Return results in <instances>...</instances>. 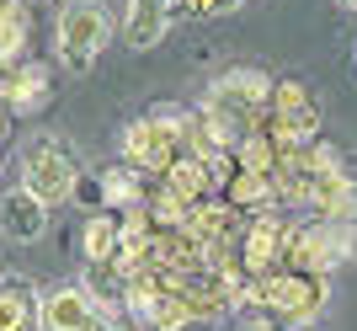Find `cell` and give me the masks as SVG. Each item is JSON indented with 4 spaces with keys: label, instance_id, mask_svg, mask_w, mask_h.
Returning <instances> with one entry per match:
<instances>
[{
    "label": "cell",
    "instance_id": "cell-13",
    "mask_svg": "<svg viewBox=\"0 0 357 331\" xmlns=\"http://www.w3.org/2000/svg\"><path fill=\"white\" fill-rule=\"evenodd\" d=\"M165 187L192 209V203H208V198H219V166L213 161H203V155H181L171 171H165Z\"/></svg>",
    "mask_w": 357,
    "mask_h": 331
},
{
    "label": "cell",
    "instance_id": "cell-8",
    "mask_svg": "<svg viewBox=\"0 0 357 331\" xmlns=\"http://www.w3.org/2000/svg\"><path fill=\"white\" fill-rule=\"evenodd\" d=\"M102 310L86 294V284H48L38 288V331H96Z\"/></svg>",
    "mask_w": 357,
    "mask_h": 331
},
{
    "label": "cell",
    "instance_id": "cell-5",
    "mask_svg": "<svg viewBox=\"0 0 357 331\" xmlns=\"http://www.w3.org/2000/svg\"><path fill=\"white\" fill-rule=\"evenodd\" d=\"M261 128L278 145V155H298L320 139V96H314L304 80H272L267 112H261Z\"/></svg>",
    "mask_w": 357,
    "mask_h": 331
},
{
    "label": "cell",
    "instance_id": "cell-16",
    "mask_svg": "<svg viewBox=\"0 0 357 331\" xmlns=\"http://www.w3.org/2000/svg\"><path fill=\"white\" fill-rule=\"evenodd\" d=\"M86 294L96 300V310H102L107 321L123 316V288H128V272L118 267V262H86Z\"/></svg>",
    "mask_w": 357,
    "mask_h": 331
},
{
    "label": "cell",
    "instance_id": "cell-9",
    "mask_svg": "<svg viewBox=\"0 0 357 331\" xmlns=\"http://www.w3.org/2000/svg\"><path fill=\"white\" fill-rule=\"evenodd\" d=\"M235 262L251 278H267L272 267H283V214H267V219H245L235 241Z\"/></svg>",
    "mask_w": 357,
    "mask_h": 331
},
{
    "label": "cell",
    "instance_id": "cell-10",
    "mask_svg": "<svg viewBox=\"0 0 357 331\" xmlns=\"http://www.w3.org/2000/svg\"><path fill=\"white\" fill-rule=\"evenodd\" d=\"M48 91H54V70L38 64V59L0 70V107H6V112H22V118L43 112V107H48Z\"/></svg>",
    "mask_w": 357,
    "mask_h": 331
},
{
    "label": "cell",
    "instance_id": "cell-14",
    "mask_svg": "<svg viewBox=\"0 0 357 331\" xmlns=\"http://www.w3.org/2000/svg\"><path fill=\"white\" fill-rule=\"evenodd\" d=\"M0 331H38V284L0 272Z\"/></svg>",
    "mask_w": 357,
    "mask_h": 331
},
{
    "label": "cell",
    "instance_id": "cell-23",
    "mask_svg": "<svg viewBox=\"0 0 357 331\" xmlns=\"http://www.w3.org/2000/svg\"><path fill=\"white\" fill-rule=\"evenodd\" d=\"M240 6H245V0H219V16L224 11H240Z\"/></svg>",
    "mask_w": 357,
    "mask_h": 331
},
{
    "label": "cell",
    "instance_id": "cell-22",
    "mask_svg": "<svg viewBox=\"0 0 357 331\" xmlns=\"http://www.w3.org/2000/svg\"><path fill=\"white\" fill-rule=\"evenodd\" d=\"M96 331H139V326H134V321H123V316H118V321H102Z\"/></svg>",
    "mask_w": 357,
    "mask_h": 331
},
{
    "label": "cell",
    "instance_id": "cell-17",
    "mask_svg": "<svg viewBox=\"0 0 357 331\" xmlns=\"http://www.w3.org/2000/svg\"><path fill=\"white\" fill-rule=\"evenodd\" d=\"M96 182H102V209H134V203H144V177L134 166H123V161L102 166Z\"/></svg>",
    "mask_w": 357,
    "mask_h": 331
},
{
    "label": "cell",
    "instance_id": "cell-11",
    "mask_svg": "<svg viewBox=\"0 0 357 331\" xmlns=\"http://www.w3.org/2000/svg\"><path fill=\"white\" fill-rule=\"evenodd\" d=\"M176 22V0H123V43L134 48H155Z\"/></svg>",
    "mask_w": 357,
    "mask_h": 331
},
{
    "label": "cell",
    "instance_id": "cell-20",
    "mask_svg": "<svg viewBox=\"0 0 357 331\" xmlns=\"http://www.w3.org/2000/svg\"><path fill=\"white\" fill-rule=\"evenodd\" d=\"M70 203H80L86 214H96V209H102V182L80 171V177H75V193H70Z\"/></svg>",
    "mask_w": 357,
    "mask_h": 331
},
{
    "label": "cell",
    "instance_id": "cell-24",
    "mask_svg": "<svg viewBox=\"0 0 357 331\" xmlns=\"http://www.w3.org/2000/svg\"><path fill=\"white\" fill-rule=\"evenodd\" d=\"M336 6H347V11H357V0H336Z\"/></svg>",
    "mask_w": 357,
    "mask_h": 331
},
{
    "label": "cell",
    "instance_id": "cell-21",
    "mask_svg": "<svg viewBox=\"0 0 357 331\" xmlns=\"http://www.w3.org/2000/svg\"><path fill=\"white\" fill-rule=\"evenodd\" d=\"M176 16H192V22H208V16H219V0H176Z\"/></svg>",
    "mask_w": 357,
    "mask_h": 331
},
{
    "label": "cell",
    "instance_id": "cell-4",
    "mask_svg": "<svg viewBox=\"0 0 357 331\" xmlns=\"http://www.w3.org/2000/svg\"><path fill=\"white\" fill-rule=\"evenodd\" d=\"M251 300L283 321V326H314L331 304V278L326 272H298V267H272L256 278Z\"/></svg>",
    "mask_w": 357,
    "mask_h": 331
},
{
    "label": "cell",
    "instance_id": "cell-19",
    "mask_svg": "<svg viewBox=\"0 0 357 331\" xmlns=\"http://www.w3.org/2000/svg\"><path fill=\"white\" fill-rule=\"evenodd\" d=\"M0 48L11 59L27 48V0H0Z\"/></svg>",
    "mask_w": 357,
    "mask_h": 331
},
{
    "label": "cell",
    "instance_id": "cell-12",
    "mask_svg": "<svg viewBox=\"0 0 357 331\" xmlns=\"http://www.w3.org/2000/svg\"><path fill=\"white\" fill-rule=\"evenodd\" d=\"M0 230H6L11 241L32 246V241H43V235H48V209L27 193V187H11V193L0 198Z\"/></svg>",
    "mask_w": 357,
    "mask_h": 331
},
{
    "label": "cell",
    "instance_id": "cell-18",
    "mask_svg": "<svg viewBox=\"0 0 357 331\" xmlns=\"http://www.w3.org/2000/svg\"><path fill=\"white\" fill-rule=\"evenodd\" d=\"M197 321H192V310L181 304V294L176 288H165L160 300L144 310V321H139V331H192Z\"/></svg>",
    "mask_w": 357,
    "mask_h": 331
},
{
    "label": "cell",
    "instance_id": "cell-2",
    "mask_svg": "<svg viewBox=\"0 0 357 331\" xmlns=\"http://www.w3.org/2000/svg\"><path fill=\"white\" fill-rule=\"evenodd\" d=\"M357 262V219H283V267L336 272Z\"/></svg>",
    "mask_w": 357,
    "mask_h": 331
},
{
    "label": "cell",
    "instance_id": "cell-1",
    "mask_svg": "<svg viewBox=\"0 0 357 331\" xmlns=\"http://www.w3.org/2000/svg\"><path fill=\"white\" fill-rule=\"evenodd\" d=\"M192 134H197V107L155 102L144 118H134L123 128V139H118L123 166H134L144 182H160L181 155H192Z\"/></svg>",
    "mask_w": 357,
    "mask_h": 331
},
{
    "label": "cell",
    "instance_id": "cell-15",
    "mask_svg": "<svg viewBox=\"0 0 357 331\" xmlns=\"http://www.w3.org/2000/svg\"><path fill=\"white\" fill-rule=\"evenodd\" d=\"M123 246V219L118 209H96L86 214V225H80V256L86 262H112Z\"/></svg>",
    "mask_w": 357,
    "mask_h": 331
},
{
    "label": "cell",
    "instance_id": "cell-7",
    "mask_svg": "<svg viewBox=\"0 0 357 331\" xmlns=\"http://www.w3.org/2000/svg\"><path fill=\"white\" fill-rule=\"evenodd\" d=\"M219 198L240 219H267V214H283V198H278V182L267 171H245L235 166V155L219 161Z\"/></svg>",
    "mask_w": 357,
    "mask_h": 331
},
{
    "label": "cell",
    "instance_id": "cell-25",
    "mask_svg": "<svg viewBox=\"0 0 357 331\" xmlns=\"http://www.w3.org/2000/svg\"><path fill=\"white\" fill-rule=\"evenodd\" d=\"M27 6H38V0H27Z\"/></svg>",
    "mask_w": 357,
    "mask_h": 331
},
{
    "label": "cell",
    "instance_id": "cell-3",
    "mask_svg": "<svg viewBox=\"0 0 357 331\" xmlns=\"http://www.w3.org/2000/svg\"><path fill=\"white\" fill-rule=\"evenodd\" d=\"M112 43V16L102 0H64L59 22H54V54L70 75H91L96 59Z\"/></svg>",
    "mask_w": 357,
    "mask_h": 331
},
{
    "label": "cell",
    "instance_id": "cell-6",
    "mask_svg": "<svg viewBox=\"0 0 357 331\" xmlns=\"http://www.w3.org/2000/svg\"><path fill=\"white\" fill-rule=\"evenodd\" d=\"M75 177H80V161H75V150L64 145L59 134H38L27 139V150H22V187H27L43 209H59V203H70L75 193Z\"/></svg>",
    "mask_w": 357,
    "mask_h": 331
}]
</instances>
